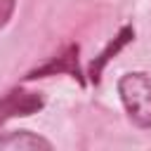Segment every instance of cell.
<instances>
[{
    "label": "cell",
    "instance_id": "1",
    "mask_svg": "<svg viewBox=\"0 0 151 151\" xmlns=\"http://www.w3.org/2000/svg\"><path fill=\"white\" fill-rule=\"evenodd\" d=\"M118 94L132 125L151 130V78L144 71L125 73L118 80Z\"/></svg>",
    "mask_w": 151,
    "mask_h": 151
},
{
    "label": "cell",
    "instance_id": "2",
    "mask_svg": "<svg viewBox=\"0 0 151 151\" xmlns=\"http://www.w3.org/2000/svg\"><path fill=\"white\" fill-rule=\"evenodd\" d=\"M80 45L78 42H68L66 47H61L54 57H50L45 64L26 71L24 80H38V78H50V76H68L73 78L80 87H85V76H83V68H80Z\"/></svg>",
    "mask_w": 151,
    "mask_h": 151
},
{
    "label": "cell",
    "instance_id": "3",
    "mask_svg": "<svg viewBox=\"0 0 151 151\" xmlns=\"http://www.w3.org/2000/svg\"><path fill=\"white\" fill-rule=\"evenodd\" d=\"M45 97L40 92H31L24 87H12L0 97V127L12 118H24L42 111Z\"/></svg>",
    "mask_w": 151,
    "mask_h": 151
},
{
    "label": "cell",
    "instance_id": "4",
    "mask_svg": "<svg viewBox=\"0 0 151 151\" xmlns=\"http://www.w3.org/2000/svg\"><path fill=\"white\" fill-rule=\"evenodd\" d=\"M132 40H134V28H132L130 24L120 26L118 33L106 42V47H104V50L90 61V66H87V78H90L92 85H99V83H101V73H104V68L109 66V61L116 59V57H118Z\"/></svg>",
    "mask_w": 151,
    "mask_h": 151
},
{
    "label": "cell",
    "instance_id": "5",
    "mask_svg": "<svg viewBox=\"0 0 151 151\" xmlns=\"http://www.w3.org/2000/svg\"><path fill=\"white\" fill-rule=\"evenodd\" d=\"M0 149H19V151H33V149H52V142L42 134H35L31 130H12L5 137H0Z\"/></svg>",
    "mask_w": 151,
    "mask_h": 151
}]
</instances>
